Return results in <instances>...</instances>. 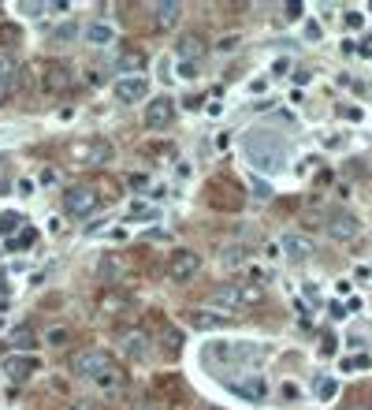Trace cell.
<instances>
[{
    "label": "cell",
    "mask_w": 372,
    "mask_h": 410,
    "mask_svg": "<svg viewBox=\"0 0 372 410\" xmlns=\"http://www.w3.org/2000/svg\"><path fill=\"white\" fill-rule=\"evenodd\" d=\"M316 254V243L309 239V235H298V232H290L279 239V258H287V261H309Z\"/></svg>",
    "instance_id": "cell-14"
},
{
    "label": "cell",
    "mask_w": 372,
    "mask_h": 410,
    "mask_svg": "<svg viewBox=\"0 0 372 410\" xmlns=\"http://www.w3.org/2000/svg\"><path fill=\"white\" fill-rule=\"evenodd\" d=\"M358 232H361V221H358L353 213H347V209H342V213H331V216H328V235H331L335 243H350Z\"/></svg>",
    "instance_id": "cell-16"
},
{
    "label": "cell",
    "mask_w": 372,
    "mask_h": 410,
    "mask_svg": "<svg viewBox=\"0 0 372 410\" xmlns=\"http://www.w3.org/2000/svg\"><path fill=\"white\" fill-rule=\"evenodd\" d=\"M208 303L216 309H246L265 303V287L261 284H220L208 295Z\"/></svg>",
    "instance_id": "cell-4"
},
{
    "label": "cell",
    "mask_w": 372,
    "mask_h": 410,
    "mask_svg": "<svg viewBox=\"0 0 372 410\" xmlns=\"http://www.w3.org/2000/svg\"><path fill=\"white\" fill-rule=\"evenodd\" d=\"M75 86L67 60H41L38 63V90L41 94H63V90Z\"/></svg>",
    "instance_id": "cell-5"
},
{
    "label": "cell",
    "mask_w": 372,
    "mask_h": 410,
    "mask_svg": "<svg viewBox=\"0 0 372 410\" xmlns=\"http://www.w3.org/2000/svg\"><path fill=\"white\" fill-rule=\"evenodd\" d=\"M316 396H320V403H331L335 396H339V380H331V377H324L320 385H316Z\"/></svg>",
    "instance_id": "cell-30"
},
{
    "label": "cell",
    "mask_w": 372,
    "mask_h": 410,
    "mask_svg": "<svg viewBox=\"0 0 372 410\" xmlns=\"http://www.w3.org/2000/svg\"><path fill=\"white\" fill-rule=\"evenodd\" d=\"M205 410H216V407H205Z\"/></svg>",
    "instance_id": "cell-40"
},
{
    "label": "cell",
    "mask_w": 372,
    "mask_h": 410,
    "mask_svg": "<svg viewBox=\"0 0 372 410\" xmlns=\"http://www.w3.org/2000/svg\"><path fill=\"white\" fill-rule=\"evenodd\" d=\"M179 79H186V82H194L197 79V63H186V60H179Z\"/></svg>",
    "instance_id": "cell-34"
},
{
    "label": "cell",
    "mask_w": 372,
    "mask_h": 410,
    "mask_svg": "<svg viewBox=\"0 0 372 410\" xmlns=\"http://www.w3.org/2000/svg\"><path fill=\"white\" fill-rule=\"evenodd\" d=\"M179 19H183V4H153V30H175Z\"/></svg>",
    "instance_id": "cell-21"
},
{
    "label": "cell",
    "mask_w": 372,
    "mask_h": 410,
    "mask_svg": "<svg viewBox=\"0 0 372 410\" xmlns=\"http://www.w3.org/2000/svg\"><path fill=\"white\" fill-rule=\"evenodd\" d=\"M86 41L97 45V49H105V45H116V26L105 23V19H94L86 26Z\"/></svg>",
    "instance_id": "cell-24"
},
{
    "label": "cell",
    "mask_w": 372,
    "mask_h": 410,
    "mask_svg": "<svg viewBox=\"0 0 372 410\" xmlns=\"http://www.w3.org/2000/svg\"><path fill=\"white\" fill-rule=\"evenodd\" d=\"M157 209H153V205H145V202H131V205H127V221H157Z\"/></svg>",
    "instance_id": "cell-29"
},
{
    "label": "cell",
    "mask_w": 372,
    "mask_h": 410,
    "mask_svg": "<svg viewBox=\"0 0 372 410\" xmlns=\"http://www.w3.org/2000/svg\"><path fill=\"white\" fill-rule=\"evenodd\" d=\"M283 12H287V19H302V15H305V8H302V4H287Z\"/></svg>",
    "instance_id": "cell-38"
},
{
    "label": "cell",
    "mask_w": 372,
    "mask_h": 410,
    "mask_svg": "<svg viewBox=\"0 0 372 410\" xmlns=\"http://www.w3.org/2000/svg\"><path fill=\"white\" fill-rule=\"evenodd\" d=\"M120 276H123L120 254H101V261H97V280H101V284H116Z\"/></svg>",
    "instance_id": "cell-25"
},
{
    "label": "cell",
    "mask_w": 372,
    "mask_h": 410,
    "mask_svg": "<svg viewBox=\"0 0 372 410\" xmlns=\"http://www.w3.org/2000/svg\"><path fill=\"white\" fill-rule=\"evenodd\" d=\"M175 57L186 60V63H197V60L205 57V38H201L197 30L183 34V38H179V45H175Z\"/></svg>",
    "instance_id": "cell-22"
},
{
    "label": "cell",
    "mask_w": 372,
    "mask_h": 410,
    "mask_svg": "<svg viewBox=\"0 0 372 410\" xmlns=\"http://www.w3.org/2000/svg\"><path fill=\"white\" fill-rule=\"evenodd\" d=\"M67 340H71L67 328H49V332H45V343H49V347H63Z\"/></svg>",
    "instance_id": "cell-32"
},
{
    "label": "cell",
    "mask_w": 372,
    "mask_h": 410,
    "mask_svg": "<svg viewBox=\"0 0 372 410\" xmlns=\"http://www.w3.org/2000/svg\"><path fill=\"white\" fill-rule=\"evenodd\" d=\"M63 157L75 168H101V164L112 161V142L101 139V134H83V139H71L63 145Z\"/></svg>",
    "instance_id": "cell-2"
},
{
    "label": "cell",
    "mask_w": 372,
    "mask_h": 410,
    "mask_svg": "<svg viewBox=\"0 0 372 410\" xmlns=\"http://www.w3.org/2000/svg\"><path fill=\"white\" fill-rule=\"evenodd\" d=\"M208 205L223 209V213H239L242 209V187L228 176H216L208 179Z\"/></svg>",
    "instance_id": "cell-7"
},
{
    "label": "cell",
    "mask_w": 372,
    "mask_h": 410,
    "mask_svg": "<svg viewBox=\"0 0 372 410\" xmlns=\"http://www.w3.org/2000/svg\"><path fill=\"white\" fill-rule=\"evenodd\" d=\"M15 82H19V60H15L12 52H0V105L12 97Z\"/></svg>",
    "instance_id": "cell-19"
},
{
    "label": "cell",
    "mask_w": 372,
    "mask_h": 410,
    "mask_svg": "<svg viewBox=\"0 0 372 410\" xmlns=\"http://www.w3.org/2000/svg\"><path fill=\"white\" fill-rule=\"evenodd\" d=\"M265 358V347L253 340L242 343H208L205 347V362L208 366H253V362Z\"/></svg>",
    "instance_id": "cell-3"
},
{
    "label": "cell",
    "mask_w": 372,
    "mask_h": 410,
    "mask_svg": "<svg viewBox=\"0 0 372 410\" xmlns=\"http://www.w3.org/2000/svg\"><path fill=\"white\" fill-rule=\"evenodd\" d=\"M201 272V258H197L194 250H171V258H168V280L171 284H190V280Z\"/></svg>",
    "instance_id": "cell-9"
},
{
    "label": "cell",
    "mask_w": 372,
    "mask_h": 410,
    "mask_svg": "<svg viewBox=\"0 0 372 410\" xmlns=\"http://www.w3.org/2000/svg\"><path fill=\"white\" fill-rule=\"evenodd\" d=\"M97 205H101V194H97L94 183H75L63 190V213L71 216H89Z\"/></svg>",
    "instance_id": "cell-8"
},
{
    "label": "cell",
    "mask_w": 372,
    "mask_h": 410,
    "mask_svg": "<svg viewBox=\"0 0 372 410\" xmlns=\"http://www.w3.org/2000/svg\"><path fill=\"white\" fill-rule=\"evenodd\" d=\"M116 97H120L123 105H138L149 97V79H142V75H127L116 82Z\"/></svg>",
    "instance_id": "cell-17"
},
{
    "label": "cell",
    "mask_w": 372,
    "mask_h": 410,
    "mask_svg": "<svg viewBox=\"0 0 372 410\" xmlns=\"http://www.w3.org/2000/svg\"><path fill=\"white\" fill-rule=\"evenodd\" d=\"M23 227V216L19 213H0V235H15Z\"/></svg>",
    "instance_id": "cell-31"
},
{
    "label": "cell",
    "mask_w": 372,
    "mask_h": 410,
    "mask_svg": "<svg viewBox=\"0 0 372 410\" xmlns=\"http://www.w3.org/2000/svg\"><path fill=\"white\" fill-rule=\"evenodd\" d=\"M116 68L123 71V79H127V75H138V71L145 68V57H142L138 49H127V52H120V60H116Z\"/></svg>",
    "instance_id": "cell-26"
},
{
    "label": "cell",
    "mask_w": 372,
    "mask_h": 410,
    "mask_svg": "<svg viewBox=\"0 0 372 410\" xmlns=\"http://www.w3.org/2000/svg\"><path fill=\"white\" fill-rule=\"evenodd\" d=\"M369 366H372L369 354H358V358H347V362H342V369H369Z\"/></svg>",
    "instance_id": "cell-35"
},
{
    "label": "cell",
    "mask_w": 372,
    "mask_h": 410,
    "mask_svg": "<svg viewBox=\"0 0 372 410\" xmlns=\"http://www.w3.org/2000/svg\"><path fill=\"white\" fill-rule=\"evenodd\" d=\"M361 23H365V15H361V12H347V26H350V30H358Z\"/></svg>",
    "instance_id": "cell-36"
},
{
    "label": "cell",
    "mask_w": 372,
    "mask_h": 410,
    "mask_svg": "<svg viewBox=\"0 0 372 410\" xmlns=\"http://www.w3.org/2000/svg\"><path fill=\"white\" fill-rule=\"evenodd\" d=\"M94 385L101 388V391H120V388L127 385V377H123V369H120V366H112V369H105L101 377L94 380Z\"/></svg>",
    "instance_id": "cell-27"
},
{
    "label": "cell",
    "mask_w": 372,
    "mask_h": 410,
    "mask_svg": "<svg viewBox=\"0 0 372 410\" xmlns=\"http://www.w3.org/2000/svg\"><path fill=\"white\" fill-rule=\"evenodd\" d=\"M223 385L239 399H246V403H265V396H268V380L261 373H246L242 380H223Z\"/></svg>",
    "instance_id": "cell-11"
},
{
    "label": "cell",
    "mask_w": 372,
    "mask_h": 410,
    "mask_svg": "<svg viewBox=\"0 0 372 410\" xmlns=\"http://www.w3.org/2000/svg\"><path fill=\"white\" fill-rule=\"evenodd\" d=\"M171 123H175V101L171 97H153L145 105V127L149 131H168Z\"/></svg>",
    "instance_id": "cell-13"
},
{
    "label": "cell",
    "mask_w": 372,
    "mask_h": 410,
    "mask_svg": "<svg viewBox=\"0 0 372 410\" xmlns=\"http://www.w3.org/2000/svg\"><path fill=\"white\" fill-rule=\"evenodd\" d=\"M38 373H41L38 354H8L4 358V377L12 380V385H26V380H34Z\"/></svg>",
    "instance_id": "cell-10"
},
{
    "label": "cell",
    "mask_w": 372,
    "mask_h": 410,
    "mask_svg": "<svg viewBox=\"0 0 372 410\" xmlns=\"http://www.w3.org/2000/svg\"><path fill=\"white\" fill-rule=\"evenodd\" d=\"M186 321H190V328H197V332H220V328L231 325V317L228 314H208V309H190Z\"/></svg>",
    "instance_id": "cell-20"
},
{
    "label": "cell",
    "mask_w": 372,
    "mask_h": 410,
    "mask_svg": "<svg viewBox=\"0 0 372 410\" xmlns=\"http://www.w3.org/2000/svg\"><path fill=\"white\" fill-rule=\"evenodd\" d=\"M168 403L164 399H157V396H142L138 403H134V410H164Z\"/></svg>",
    "instance_id": "cell-33"
},
{
    "label": "cell",
    "mask_w": 372,
    "mask_h": 410,
    "mask_svg": "<svg viewBox=\"0 0 372 410\" xmlns=\"http://www.w3.org/2000/svg\"><path fill=\"white\" fill-rule=\"evenodd\" d=\"M71 410H101L94 403V399H75V403H71Z\"/></svg>",
    "instance_id": "cell-37"
},
{
    "label": "cell",
    "mask_w": 372,
    "mask_h": 410,
    "mask_svg": "<svg viewBox=\"0 0 372 410\" xmlns=\"http://www.w3.org/2000/svg\"><path fill=\"white\" fill-rule=\"evenodd\" d=\"M8 351H15V354H34V347H38V336H34V328H15V332H8Z\"/></svg>",
    "instance_id": "cell-23"
},
{
    "label": "cell",
    "mask_w": 372,
    "mask_h": 410,
    "mask_svg": "<svg viewBox=\"0 0 372 410\" xmlns=\"http://www.w3.org/2000/svg\"><path fill=\"white\" fill-rule=\"evenodd\" d=\"M112 366H116V358L105 347H86V351L71 354V373H78V377H86V380H97L105 369H112Z\"/></svg>",
    "instance_id": "cell-6"
},
{
    "label": "cell",
    "mask_w": 372,
    "mask_h": 410,
    "mask_svg": "<svg viewBox=\"0 0 372 410\" xmlns=\"http://www.w3.org/2000/svg\"><path fill=\"white\" fill-rule=\"evenodd\" d=\"M120 351H123L127 362H145L153 354V340L142 332V328H127L120 336Z\"/></svg>",
    "instance_id": "cell-12"
},
{
    "label": "cell",
    "mask_w": 372,
    "mask_h": 410,
    "mask_svg": "<svg viewBox=\"0 0 372 410\" xmlns=\"http://www.w3.org/2000/svg\"><path fill=\"white\" fill-rule=\"evenodd\" d=\"M305 38H309V41H316V38H320V26H316V23H309V26H305Z\"/></svg>",
    "instance_id": "cell-39"
},
{
    "label": "cell",
    "mask_w": 372,
    "mask_h": 410,
    "mask_svg": "<svg viewBox=\"0 0 372 410\" xmlns=\"http://www.w3.org/2000/svg\"><path fill=\"white\" fill-rule=\"evenodd\" d=\"M153 343H160V354H164V358H179L186 336H183V328H175L171 321H157V340Z\"/></svg>",
    "instance_id": "cell-15"
},
{
    "label": "cell",
    "mask_w": 372,
    "mask_h": 410,
    "mask_svg": "<svg viewBox=\"0 0 372 410\" xmlns=\"http://www.w3.org/2000/svg\"><path fill=\"white\" fill-rule=\"evenodd\" d=\"M242 153L253 164V172H265V176H276L287 164V142L279 139L276 131H250L242 134Z\"/></svg>",
    "instance_id": "cell-1"
},
{
    "label": "cell",
    "mask_w": 372,
    "mask_h": 410,
    "mask_svg": "<svg viewBox=\"0 0 372 410\" xmlns=\"http://www.w3.org/2000/svg\"><path fill=\"white\" fill-rule=\"evenodd\" d=\"M220 261H223V269H242L250 261V250H246V246H223Z\"/></svg>",
    "instance_id": "cell-28"
},
{
    "label": "cell",
    "mask_w": 372,
    "mask_h": 410,
    "mask_svg": "<svg viewBox=\"0 0 372 410\" xmlns=\"http://www.w3.org/2000/svg\"><path fill=\"white\" fill-rule=\"evenodd\" d=\"M153 391H157V399L171 403V399H183L186 396V380L179 377V373H160V377L153 380Z\"/></svg>",
    "instance_id": "cell-18"
}]
</instances>
